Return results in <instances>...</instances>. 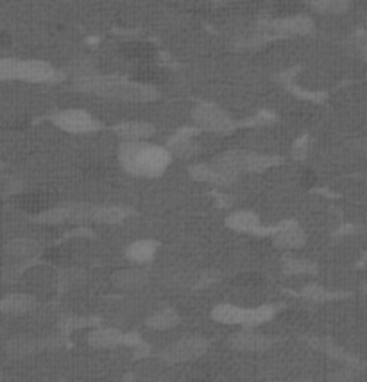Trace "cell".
I'll return each mask as SVG.
<instances>
[{
  "label": "cell",
  "mask_w": 367,
  "mask_h": 382,
  "mask_svg": "<svg viewBox=\"0 0 367 382\" xmlns=\"http://www.w3.org/2000/svg\"><path fill=\"white\" fill-rule=\"evenodd\" d=\"M74 84L79 92L127 102H149L160 97L156 87H149V84L138 83L135 80H126L120 75H102L97 72L79 75V78H75Z\"/></svg>",
  "instance_id": "6da1fadb"
},
{
  "label": "cell",
  "mask_w": 367,
  "mask_h": 382,
  "mask_svg": "<svg viewBox=\"0 0 367 382\" xmlns=\"http://www.w3.org/2000/svg\"><path fill=\"white\" fill-rule=\"evenodd\" d=\"M118 162L126 172L138 178H158L171 165L172 154L167 147L151 142H122Z\"/></svg>",
  "instance_id": "7a4b0ae2"
},
{
  "label": "cell",
  "mask_w": 367,
  "mask_h": 382,
  "mask_svg": "<svg viewBox=\"0 0 367 382\" xmlns=\"http://www.w3.org/2000/svg\"><path fill=\"white\" fill-rule=\"evenodd\" d=\"M0 80H26L31 83H54L63 80V72L56 66L39 60H2L0 62Z\"/></svg>",
  "instance_id": "3957f363"
},
{
  "label": "cell",
  "mask_w": 367,
  "mask_h": 382,
  "mask_svg": "<svg viewBox=\"0 0 367 382\" xmlns=\"http://www.w3.org/2000/svg\"><path fill=\"white\" fill-rule=\"evenodd\" d=\"M276 309L272 305H260L254 309H245L233 305V303H220L211 311V320L224 323V325H242L245 329H253L262 325L274 316Z\"/></svg>",
  "instance_id": "277c9868"
},
{
  "label": "cell",
  "mask_w": 367,
  "mask_h": 382,
  "mask_svg": "<svg viewBox=\"0 0 367 382\" xmlns=\"http://www.w3.org/2000/svg\"><path fill=\"white\" fill-rule=\"evenodd\" d=\"M214 162L219 163L220 167L226 169L227 172L238 176V172H262L269 167H274V165L281 163V158L271 156V154L254 153V151L233 149L219 154Z\"/></svg>",
  "instance_id": "5b68a950"
},
{
  "label": "cell",
  "mask_w": 367,
  "mask_h": 382,
  "mask_svg": "<svg viewBox=\"0 0 367 382\" xmlns=\"http://www.w3.org/2000/svg\"><path fill=\"white\" fill-rule=\"evenodd\" d=\"M192 117L197 127L206 129V131L219 133V135L232 133L236 127V122L232 119V115H227L223 108L211 104V102H199L194 108Z\"/></svg>",
  "instance_id": "8992f818"
},
{
  "label": "cell",
  "mask_w": 367,
  "mask_h": 382,
  "mask_svg": "<svg viewBox=\"0 0 367 382\" xmlns=\"http://www.w3.org/2000/svg\"><path fill=\"white\" fill-rule=\"evenodd\" d=\"M208 347L210 345L203 336H185V338L171 343L162 352V359H165L171 365L190 363V361H196L205 356L206 352H208Z\"/></svg>",
  "instance_id": "52a82bcc"
},
{
  "label": "cell",
  "mask_w": 367,
  "mask_h": 382,
  "mask_svg": "<svg viewBox=\"0 0 367 382\" xmlns=\"http://www.w3.org/2000/svg\"><path fill=\"white\" fill-rule=\"evenodd\" d=\"M53 122L63 131L74 133V135H86V133L99 131L102 127L99 120L93 119L92 113H88L86 110H77V108L56 111L53 115Z\"/></svg>",
  "instance_id": "ba28073f"
},
{
  "label": "cell",
  "mask_w": 367,
  "mask_h": 382,
  "mask_svg": "<svg viewBox=\"0 0 367 382\" xmlns=\"http://www.w3.org/2000/svg\"><path fill=\"white\" fill-rule=\"evenodd\" d=\"M274 345L271 336L256 332L253 329H245L229 338V347L238 352H265Z\"/></svg>",
  "instance_id": "9c48e42d"
},
{
  "label": "cell",
  "mask_w": 367,
  "mask_h": 382,
  "mask_svg": "<svg viewBox=\"0 0 367 382\" xmlns=\"http://www.w3.org/2000/svg\"><path fill=\"white\" fill-rule=\"evenodd\" d=\"M272 235H274V244L281 250H296L306 242L305 230L296 221H285L278 228H274Z\"/></svg>",
  "instance_id": "30bf717a"
},
{
  "label": "cell",
  "mask_w": 367,
  "mask_h": 382,
  "mask_svg": "<svg viewBox=\"0 0 367 382\" xmlns=\"http://www.w3.org/2000/svg\"><path fill=\"white\" fill-rule=\"evenodd\" d=\"M315 24L310 17L306 15H294V17H285L272 22L271 31L278 35H310L314 33Z\"/></svg>",
  "instance_id": "8fae6325"
},
{
  "label": "cell",
  "mask_w": 367,
  "mask_h": 382,
  "mask_svg": "<svg viewBox=\"0 0 367 382\" xmlns=\"http://www.w3.org/2000/svg\"><path fill=\"white\" fill-rule=\"evenodd\" d=\"M113 129L124 142H145L156 133V127L145 120H124Z\"/></svg>",
  "instance_id": "7c38bea8"
},
{
  "label": "cell",
  "mask_w": 367,
  "mask_h": 382,
  "mask_svg": "<svg viewBox=\"0 0 367 382\" xmlns=\"http://www.w3.org/2000/svg\"><path fill=\"white\" fill-rule=\"evenodd\" d=\"M190 174L199 181H206V183H215V185H226L232 183L236 180V176L227 172L226 169H223L219 163H199V165H194L190 167Z\"/></svg>",
  "instance_id": "4fadbf2b"
},
{
  "label": "cell",
  "mask_w": 367,
  "mask_h": 382,
  "mask_svg": "<svg viewBox=\"0 0 367 382\" xmlns=\"http://www.w3.org/2000/svg\"><path fill=\"white\" fill-rule=\"evenodd\" d=\"M88 343L93 348L106 350V348H115L118 345H126V334L113 327H95L88 334Z\"/></svg>",
  "instance_id": "5bb4252c"
},
{
  "label": "cell",
  "mask_w": 367,
  "mask_h": 382,
  "mask_svg": "<svg viewBox=\"0 0 367 382\" xmlns=\"http://www.w3.org/2000/svg\"><path fill=\"white\" fill-rule=\"evenodd\" d=\"M111 282L118 289H140L149 282V273L144 268H127V269H118L111 277Z\"/></svg>",
  "instance_id": "9a60e30c"
},
{
  "label": "cell",
  "mask_w": 367,
  "mask_h": 382,
  "mask_svg": "<svg viewBox=\"0 0 367 382\" xmlns=\"http://www.w3.org/2000/svg\"><path fill=\"white\" fill-rule=\"evenodd\" d=\"M167 149L172 156H178V158H192L199 151V144L192 138V133L183 131L167 142Z\"/></svg>",
  "instance_id": "2e32d148"
},
{
  "label": "cell",
  "mask_w": 367,
  "mask_h": 382,
  "mask_svg": "<svg viewBox=\"0 0 367 382\" xmlns=\"http://www.w3.org/2000/svg\"><path fill=\"white\" fill-rule=\"evenodd\" d=\"M158 244L156 241H151V239H140V241L131 242L129 246L126 248V257L131 260L133 264H147L154 259V255L158 251Z\"/></svg>",
  "instance_id": "e0dca14e"
},
{
  "label": "cell",
  "mask_w": 367,
  "mask_h": 382,
  "mask_svg": "<svg viewBox=\"0 0 367 382\" xmlns=\"http://www.w3.org/2000/svg\"><path fill=\"white\" fill-rule=\"evenodd\" d=\"M36 307V298L32 295H26V293H17V295L6 296L0 302V311L6 314H13V316H20V314H27Z\"/></svg>",
  "instance_id": "ac0fdd59"
},
{
  "label": "cell",
  "mask_w": 367,
  "mask_h": 382,
  "mask_svg": "<svg viewBox=\"0 0 367 382\" xmlns=\"http://www.w3.org/2000/svg\"><path fill=\"white\" fill-rule=\"evenodd\" d=\"M50 205H53V198L47 192H39V190L26 192L18 198V207L35 215L44 214L48 208H53Z\"/></svg>",
  "instance_id": "d6986e66"
},
{
  "label": "cell",
  "mask_w": 367,
  "mask_h": 382,
  "mask_svg": "<svg viewBox=\"0 0 367 382\" xmlns=\"http://www.w3.org/2000/svg\"><path fill=\"white\" fill-rule=\"evenodd\" d=\"M180 321H181V316L178 314V311H174V309L171 307H165L153 312L151 316H147L145 325L153 330H169L180 325Z\"/></svg>",
  "instance_id": "ffe728a7"
},
{
  "label": "cell",
  "mask_w": 367,
  "mask_h": 382,
  "mask_svg": "<svg viewBox=\"0 0 367 382\" xmlns=\"http://www.w3.org/2000/svg\"><path fill=\"white\" fill-rule=\"evenodd\" d=\"M226 226L236 232H260L262 224H260V217L253 212H233L226 219Z\"/></svg>",
  "instance_id": "44dd1931"
},
{
  "label": "cell",
  "mask_w": 367,
  "mask_h": 382,
  "mask_svg": "<svg viewBox=\"0 0 367 382\" xmlns=\"http://www.w3.org/2000/svg\"><path fill=\"white\" fill-rule=\"evenodd\" d=\"M8 251L9 255L18 257V259H31V257L39 255V251H41V244H39L38 241H35V239L20 237L9 242Z\"/></svg>",
  "instance_id": "7402d4cb"
},
{
  "label": "cell",
  "mask_w": 367,
  "mask_h": 382,
  "mask_svg": "<svg viewBox=\"0 0 367 382\" xmlns=\"http://www.w3.org/2000/svg\"><path fill=\"white\" fill-rule=\"evenodd\" d=\"M122 54L129 57V60H135V62H140L142 65H147L151 62V57L156 54V51L147 42H127L122 47Z\"/></svg>",
  "instance_id": "603a6c76"
},
{
  "label": "cell",
  "mask_w": 367,
  "mask_h": 382,
  "mask_svg": "<svg viewBox=\"0 0 367 382\" xmlns=\"http://www.w3.org/2000/svg\"><path fill=\"white\" fill-rule=\"evenodd\" d=\"M44 343L38 341V339L32 338H15L8 343V352L9 356L13 357H26L31 356L35 352H38L41 348Z\"/></svg>",
  "instance_id": "cb8c5ba5"
},
{
  "label": "cell",
  "mask_w": 367,
  "mask_h": 382,
  "mask_svg": "<svg viewBox=\"0 0 367 382\" xmlns=\"http://www.w3.org/2000/svg\"><path fill=\"white\" fill-rule=\"evenodd\" d=\"M126 217H127V210L122 207H95L92 221H97V223H106V224H115L124 221Z\"/></svg>",
  "instance_id": "d4e9b609"
},
{
  "label": "cell",
  "mask_w": 367,
  "mask_h": 382,
  "mask_svg": "<svg viewBox=\"0 0 367 382\" xmlns=\"http://www.w3.org/2000/svg\"><path fill=\"white\" fill-rule=\"evenodd\" d=\"M283 271L287 275H310V273H315V264L305 259H296V257H285Z\"/></svg>",
  "instance_id": "484cf974"
},
{
  "label": "cell",
  "mask_w": 367,
  "mask_h": 382,
  "mask_svg": "<svg viewBox=\"0 0 367 382\" xmlns=\"http://www.w3.org/2000/svg\"><path fill=\"white\" fill-rule=\"evenodd\" d=\"M162 80H163V71L162 69H158L156 65H153V63L140 65V69H138L135 78V81L149 84V87H154V84H158Z\"/></svg>",
  "instance_id": "4316f807"
},
{
  "label": "cell",
  "mask_w": 367,
  "mask_h": 382,
  "mask_svg": "<svg viewBox=\"0 0 367 382\" xmlns=\"http://www.w3.org/2000/svg\"><path fill=\"white\" fill-rule=\"evenodd\" d=\"M312 8L319 13H344L346 9H350L348 2H342V0H321V2H312Z\"/></svg>",
  "instance_id": "83f0119b"
},
{
  "label": "cell",
  "mask_w": 367,
  "mask_h": 382,
  "mask_svg": "<svg viewBox=\"0 0 367 382\" xmlns=\"http://www.w3.org/2000/svg\"><path fill=\"white\" fill-rule=\"evenodd\" d=\"M303 296L312 300V302H326V300L333 298L335 295L328 293L324 287L317 286V284H310V286H306L305 289H303Z\"/></svg>",
  "instance_id": "f1b7e54d"
},
{
  "label": "cell",
  "mask_w": 367,
  "mask_h": 382,
  "mask_svg": "<svg viewBox=\"0 0 367 382\" xmlns=\"http://www.w3.org/2000/svg\"><path fill=\"white\" fill-rule=\"evenodd\" d=\"M90 323V320H84V318H66V320L62 321V329L63 330H75L81 329V327H86Z\"/></svg>",
  "instance_id": "f546056e"
},
{
  "label": "cell",
  "mask_w": 367,
  "mask_h": 382,
  "mask_svg": "<svg viewBox=\"0 0 367 382\" xmlns=\"http://www.w3.org/2000/svg\"><path fill=\"white\" fill-rule=\"evenodd\" d=\"M306 149H308V144H306V138L305 140H299L296 142V156H299V158H303L306 153Z\"/></svg>",
  "instance_id": "4dcf8cb0"
},
{
  "label": "cell",
  "mask_w": 367,
  "mask_h": 382,
  "mask_svg": "<svg viewBox=\"0 0 367 382\" xmlns=\"http://www.w3.org/2000/svg\"><path fill=\"white\" fill-rule=\"evenodd\" d=\"M357 48H359L364 56H367V36H362V38L357 40Z\"/></svg>",
  "instance_id": "1f68e13d"
},
{
  "label": "cell",
  "mask_w": 367,
  "mask_h": 382,
  "mask_svg": "<svg viewBox=\"0 0 367 382\" xmlns=\"http://www.w3.org/2000/svg\"><path fill=\"white\" fill-rule=\"evenodd\" d=\"M6 40H8V36H6L4 33H0V45H4Z\"/></svg>",
  "instance_id": "d6a6232c"
},
{
  "label": "cell",
  "mask_w": 367,
  "mask_h": 382,
  "mask_svg": "<svg viewBox=\"0 0 367 382\" xmlns=\"http://www.w3.org/2000/svg\"><path fill=\"white\" fill-rule=\"evenodd\" d=\"M362 291H364V293H366V295H367V280H366V282H364V286H362Z\"/></svg>",
  "instance_id": "836d02e7"
}]
</instances>
